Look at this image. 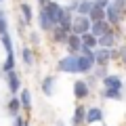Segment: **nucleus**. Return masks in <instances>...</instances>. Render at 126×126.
Wrapping results in <instances>:
<instances>
[{"label": "nucleus", "instance_id": "obj_1", "mask_svg": "<svg viewBox=\"0 0 126 126\" xmlns=\"http://www.w3.org/2000/svg\"><path fill=\"white\" fill-rule=\"evenodd\" d=\"M59 69L65 74H78V55H69V57L59 61Z\"/></svg>", "mask_w": 126, "mask_h": 126}, {"label": "nucleus", "instance_id": "obj_2", "mask_svg": "<svg viewBox=\"0 0 126 126\" xmlns=\"http://www.w3.org/2000/svg\"><path fill=\"white\" fill-rule=\"evenodd\" d=\"M90 21H88V17H86V15H80V17L78 19H74V25H72V30H74V34H86V32L90 30Z\"/></svg>", "mask_w": 126, "mask_h": 126}, {"label": "nucleus", "instance_id": "obj_3", "mask_svg": "<svg viewBox=\"0 0 126 126\" xmlns=\"http://www.w3.org/2000/svg\"><path fill=\"white\" fill-rule=\"evenodd\" d=\"M94 63H97L94 55H80V57H78V72H82V74L90 72Z\"/></svg>", "mask_w": 126, "mask_h": 126}, {"label": "nucleus", "instance_id": "obj_4", "mask_svg": "<svg viewBox=\"0 0 126 126\" xmlns=\"http://www.w3.org/2000/svg\"><path fill=\"white\" fill-rule=\"evenodd\" d=\"M46 11H48V15H50V19H53V23H61V19H63V15H65V11L61 9L59 4H55V2H46Z\"/></svg>", "mask_w": 126, "mask_h": 126}, {"label": "nucleus", "instance_id": "obj_5", "mask_svg": "<svg viewBox=\"0 0 126 126\" xmlns=\"http://www.w3.org/2000/svg\"><path fill=\"white\" fill-rule=\"evenodd\" d=\"M67 46L76 53V50H82V46H84V42H82V36L80 34H72V36L67 38Z\"/></svg>", "mask_w": 126, "mask_h": 126}, {"label": "nucleus", "instance_id": "obj_6", "mask_svg": "<svg viewBox=\"0 0 126 126\" xmlns=\"http://www.w3.org/2000/svg\"><path fill=\"white\" fill-rule=\"evenodd\" d=\"M6 78H9V90L15 94L19 88H21V84H19V76L15 74V69H13V72H6Z\"/></svg>", "mask_w": 126, "mask_h": 126}, {"label": "nucleus", "instance_id": "obj_7", "mask_svg": "<svg viewBox=\"0 0 126 126\" xmlns=\"http://www.w3.org/2000/svg\"><path fill=\"white\" fill-rule=\"evenodd\" d=\"M55 23H53V19H50V15H48V11H46V6L40 11V27L42 30H50Z\"/></svg>", "mask_w": 126, "mask_h": 126}, {"label": "nucleus", "instance_id": "obj_8", "mask_svg": "<svg viewBox=\"0 0 126 126\" xmlns=\"http://www.w3.org/2000/svg\"><path fill=\"white\" fill-rule=\"evenodd\" d=\"M103 84H105V88H118V90L122 88V80L116 78V76H105L103 78Z\"/></svg>", "mask_w": 126, "mask_h": 126}, {"label": "nucleus", "instance_id": "obj_9", "mask_svg": "<svg viewBox=\"0 0 126 126\" xmlns=\"http://www.w3.org/2000/svg\"><path fill=\"white\" fill-rule=\"evenodd\" d=\"M122 15H124V13H120V11H118L113 4L107 6V19H109V23H118V21L122 19Z\"/></svg>", "mask_w": 126, "mask_h": 126}, {"label": "nucleus", "instance_id": "obj_10", "mask_svg": "<svg viewBox=\"0 0 126 126\" xmlns=\"http://www.w3.org/2000/svg\"><path fill=\"white\" fill-rule=\"evenodd\" d=\"M90 32H93L97 38H101L105 32H109V30H107V25H105V21H94V23H93V27H90Z\"/></svg>", "mask_w": 126, "mask_h": 126}, {"label": "nucleus", "instance_id": "obj_11", "mask_svg": "<svg viewBox=\"0 0 126 126\" xmlns=\"http://www.w3.org/2000/svg\"><path fill=\"white\" fill-rule=\"evenodd\" d=\"M74 94H76L78 99H84L86 94H88V86H86L84 82H76V84H74Z\"/></svg>", "mask_w": 126, "mask_h": 126}, {"label": "nucleus", "instance_id": "obj_12", "mask_svg": "<svg viewBox=\"0 0 126 126\" xmlns=\"http://www.w3.org/2000/svg\"><path fill=\"white\" fill-rule=\"evenodd\" d=\"M105 15H107V13H105V9H101V6H97V4L93 6V11H90V19H93V23L94 21H103Z\"/></svg>", "mask_w": 126, "mask_h": 126}, {"label": "nucleus", "instance_id": "obj_13", "mask_svg": "<svg viewBox=\"0 0 126 126\" xmlns=\"http://www.w3.org/2000/svg\"><path fill=\"white\" fill-rule=\"evenodd\" d=\"M101 118H103V111L99 107H93V109L86 111V122H99Z\"/></svg>", "mask_w": 126, "mask_h": 126}, {"label": "nucleus", "instance_id": "obj_14", "mask_svg": "<svg viewBox=\"0 0 126 126\" xmlns=\"http://www.w3.org/2000/svg\"><path fill=\"white\" fill-rule=\"evenodd\" d=\"M109 57H111L109 48H101L99 53H94V59H97V63H99V65H105V63L109 61Z\"/></svg>", "mask_w": 126, "mask_h": 126}, {"label": "nucleus", "instance_id": "obj_15", "mask_svg": "<svg viewBox=\"0 0 126 126\" xmlns=\"http://www.w3.org/2000/svg\"><path fill=\"white\" fill-rule=\"evenodd\" d=\"M82 42H84L86 46H90V48H93V46L99 44V38L94 36L93 32H86V34H82Z\"/></svg>", "mask_w": 126, "mask_h": 126}, {"label": "nucleus", "instance_id": "obj_16", "mask_svg": "<svg viewBox=\"0 0 126 126\" xmlns=\"http://www.w3.org/2000/svg\"><path fill=\"white\" fill-rule=\"evenodd\" d=\"M93 6H94V2H90V0H82L80 4H78V13H80V15H90Z\"/></svg>", "mask_w": 126, "mask_h": 126}, {"label": "nucleus", "instance_id": "obj_17", "mask_svg": "<svg viewBox=\"0 0 126 126\" xmlns=\"http://www.w3.org/2000/svg\"><path fill=\"white\" fill-rule=\"evenodd\" d=\"M84 120H86V111H84V107H78V109H76V113H74L72 124H74V126H80Z\"/></svg>", "mask_w": 126, "mask_h": 126}, {"label": "nucleus", "instance_id": "obj_18", "mask_svg": "<svg viewBox=\"0 0 126 126\" xmlns=\"http://www.w3.org/2000/svg\"><path fill=\"white\" fill-rule=\"evenodd\" d=\"M99 44L103 46V48H109V46L113 44V34H111V32H105L103 36L99 38Z\"/></svg>", "mask_w": 126, "mask_h": 126}, {"label": "nucleus", "instance_id": "obj_19", "mask_svg": "<svg viewBox=\"0 0 126 126\" xmlns=\"http://www.w3.org/2000/svg\"><path fill=\"white\" fill-rule=\"evenodd\" d=\"M67 38H69V36H67V30H65V27L59 25L57 30H55V40H57V42H65Z\"/></svg>", "mask_w": 126, "mask_h": 126}, {"label": "nucleus", "instance_id": "obj_20", "mask_svg": "<svg viewBox=\"0 0 126 126\" xmlns=\"http://www.w3.org/2000/svg\"><path fill=\"white\" fill-rule=\"evenodd\" d=\"M0 40H2V44H4V48H6V57H9V55H13V42H11V38H9V32H6V34H2V38H0Z\"/></svg>", "mask_w": 126, "mask_h": 126}, {"label": "nucleus", "instance_id": "obj_21", "mask_svg": "<svg viewBox=\"0 0 126 126\" xmlns=\"http://www.w3.org/2000/svg\"><path fill=\"white\" fill-rule=\"evenodd\" d=\"M19 99H21V105L23 107H32V94H30V90H25L23 88V93H21V97H19Z\"/></svg>", "mask_w": 126, "mask_h": 126}, {"label": "nucleus", "instance_id": "obj_22", "mask_svg": "<svg viewBox=\"0 0 126 126\" xmlns=\"http://www.w3.org/2000/svg\"><path fill=\"white\" fill-rule=\"evenodd\" d=\"M19 107H21V99H11L9 101V111L13 113V116H17Z\"/></svg>", "mask_w": 126, "mask_h": 126}, {"label": "nucleus", "instance_id": "obj_23", "mask_svg": "<svg viewBox=\"0 0 126 126\" xmlns=\"http://www.w3.org/2000/svg\"><path fill=\"white\" fill-rule=\"evenodd\" d=\"M53 84H55L53 78H46V80L42 82V90H44V94H53Z\"/></svg>", "mask_w": 126, "mask_h": 126}, {"label": "nucleus", "instance_id": "obj_24", "mask_svg": "<svg viewBox=\"0 0 126 126\" xmlns=\"http://www.w3.org/2000/svg\"><path fill=\"white\" fill-rule=\"evenodd\" d=\"M2 69H4V74H6V72H13V69H15V55H9V57H6L4 67H2Z\"/></svg>", "mask_w": 126, "mask_h": 126}, {"label": "nucleus", "instance_id": "obj_25", "mask_svg": "<svg viewBox=\"0 0 126 126\" xmlns=\"http://www.w3.org/2000/svg\"><path fill=\"white\" fill-rule=\"evenodd\" d=\"M21 13H23V17H25V23H30L32 21V9H30V4L23 2V4H21Z\"/></svg>", "mask_w": 126, "mask_h": 126}, {"label": "nucleus", "instance_id": "obj_26", "mask_svg": "<svg viewBox=\"0 0 126 126\" xmlns=\"http://www.w3.org/2000/svg\"><path fill=\"white\" fill-rule=\"evenodd\" d=\"M105 97H109V99H120V90L118 88H105Z\"/></svg>", "mask_w": 126, "mask_h": 126}, {"label": "nucleus", "instance_id": "obj_27", "mask_svg": "<svg viewBox=\"0 0 126 126\" xmlns=\"http://www.w3.org/2000/svg\"><path fill=\"white\" fill-rule=\"evenodd\" d=\"M6 34V19H4V13H0V36Z\"/></svg>", "mask_w": 126, "mask_h": 126}, {"label": "nucleus", "instance_id": "obj_28", "mask_svg": "<svg viewBox=\"0 0 126 126\" xmlns=\"http://www.w3.org/2000/svg\"><path fill=\"white\" fill-rule=\"evenodd\" d=\"M21 55H23V61H25L27 65H32V50H30V48H23Z\"/></svg>", "mask_w": 126, "mask_h": 126}, {"label": "nucleus", "instance_id": "obj_29", "mask_svg": "<svg viewBox=\"0 0 126 126\" xmlns=\"http://www.w3.org/2000/svg\"><path fill=\"white\" fill-rule=\"evenodd\" d=\"M113 6H116L120 13H124V11H126V0H116V2H113Z\"/></svg>", "mask_w": 126, "mask_h": 126}, {"label": "nucleus", "instance_id": "obj_30", "mask_svg": "<svg viewBox=\"0 0 126 126\" xmlns=\"http://www.w3.org/2000/svg\"><path fill=\"white\" fill-rule=\"evenodd\" d=\"M94 4H97V6H101V9H107V0H94Z\"/></svg>", "mask_w": 126, "mask_h": 126}, {"label": "nucleus", "instance_id": "obj_31", "mask_svg": "<svg viewBox=\"0 0 126 126\" xmlns=\"http://www.w3.org/2000/svg\"><path fill=\"white\" fill-rule=\"evenodd\" d=\"M15 126H25V122H23V118H15Z\"/></svg>", "mask_w": 126, "mask_h": 126}, {"label": "nucleus", "instance_id": "obj_32", "mask_svg": "<svg viewBox=\"0 0 126 126\" xmlns=\"http://www.w3.org/2000/svg\"><path fill=\"white\" fill-rule=\"evenodd\" d=\"M122 55H124V59H126V50H124V53H122Z\"/></svg>", "mask_w": 126, "mask_h": 126}, {"label": "nucleus", "instance_id": "obj_33", "mask_svg": "<svg viewBox=\"0 0 126 126\" xmlns=\"http://www.w3.org/2000/svg\"><path fill=\"white\" fill-rule=\"evenodd\" d=\"M25 126H27V124H25Z\"/></svg>", "mask_w": 126, "mask_h": 126}]
</instances>
